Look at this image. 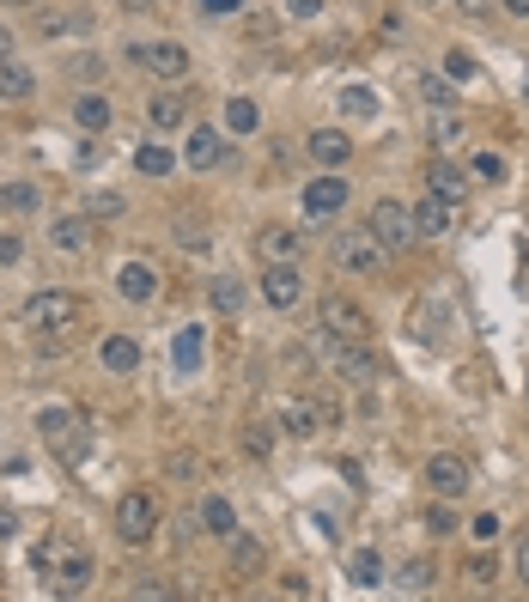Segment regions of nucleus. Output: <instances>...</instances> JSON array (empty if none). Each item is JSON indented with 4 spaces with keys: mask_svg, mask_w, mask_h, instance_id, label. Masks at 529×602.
<instances>
[{
    "mask_svg": "<svg viewBox=\"0 0 529 602\" xmlns=\"http://www.w3.org/2000/svg\"><path fill=\"white\" fill-rule=\"evenodd\" d=\"M463 578H469V584H493V578H499V566H493V554H475V560L463 566Z\"/></svg>",
    "mask_w": 529,
    "mask_h": 602,
    "instance_id": "37",
    "label": "nucleus"
},
{
    "mask_svg": "<svg viewBox=\"0 0 529 602\" xmlns=\"http://www.w3.org/2000/svg\"><path fill=\"white\" fill-rule=\"evenodd\" d=\"M444 73H450V80H475V55L450 49V55H444Z\"/></svg>",
    "mask_w": 529,
    "mask_h": 602,
    "instance_id": "39",
    "label": "nucleus"
},
{
    "mask_svg": "<svg viewBox=\"0 0 529 602\" xmlns=\"http://www.w3.org/2000/svg\"><path fill=\"white\" fill-rule=\"evenodd\" d=\"M450 225H457V207L438 201V195L426 189V201L414 207V232H420V238H450Z\"/></svg>",
    "mask_w": 529,
    "mask_h": 602,
    "instance_id": "18",
    "label": "nucleus"
},
{
    "mask_svg": "<svg viewBox=\"0 0 529 602\" xmlns=\"http://www.w3.org/2000/svg\"><path fill=\"white\" fill-rule=\"evenodd\" d=\"M384 244H377L371 232H335L329 238V262L341 268V274H359V280H377V274H384Z\"/></svg>",
    "mask_w": 529,
    "mask_h": 602,
    "instance_id": "3",
    "label": "nucleus"
},
{
    "mask_svg": "<svg viewBox=\"0 0 529 602\" xmlns=\"http://www.w3.org/2000/svg\"><path fill=\"white\" fill-rule=\"evenodd\" d=\"M457 7H463L469 19H487V7H493V0H457Z\"/></svg>",
    "mask_w": 529,
    "mask_h": 602,
    "instance_id": "48",
    "label": "nucleus"
},
{
    "mask_svg": "<svg viewBox=\"0 0 529 602\" xmlns=\"http://www.w3.org/2000/svg\"><path fill=\"white\" fill-rule=\"evenodd\" d=\"M37 432L61 450L67 463H86V444H92L86 432H92V426H86L80 414H73V408H61V402H55V408H43V414H37Z\"/></svg>",
    "mask_w": 529,
    "mask_h": 602,
    "instance_id": "5",
    "label": "nucleus"
},
{
    "mask_svg": "<svg viewBox=\"0 0 529 602\" xmlns=\"http://www.w3.org/2000/svg\"><path fill=\"white\" fill-rule=\"evenodd\" d=\"M469 536H475V542H493V536H499V517H493V511L469 517Z\"/></svg>",
    "mask_w": 529,
    "mask_h": 602,
    "instance_id": "41",
    "label": "nucleus"
},
{
    "mask_svg": "<svg viewBox=\"0 0 529 602\" xmlns=\"http://www.w3.org/2000/svg\"><path fill=\"white\" fill-rule=\"evenodd\" d=\"M207 298H213V311H219V317H238V311H244V280L219 274V280H207Z\"/></svg>",
    "mask_w": 529,
    "mask_h": 602,
    "instance_id": "27",
    "label": "nucleus"
},
{
    "mask_svg": "<svg viewBox=\"0 0 529 602\" xmlns=\"http://www.w3.org/2000/svg\"><path fill=\"white\" fill-rule=\"evenodd\" d=\"M73 122H80L86 134H104L110 128V98L104 92H80L73 98Z\"/></svg>",
    "mask_w": 529,
    "mask_h": 602,
    "instance_id": "24",
    "label": "nucleus"
},
{
    "mask_svg": "<svg viewBox=\"0 0 529 602\" xmlns=\"http://www.w3.org/2000/svg\"><path fill=\"white\" fill-rule=\"evenodd\" d=\"M92 584V560L86 554H61V566H55V590L61 596H80Z\"/></svg>",
    "mask_w": 529,
    "mask_h": 602,
    "instance_id": "25",
    "label": "nucleus"
},
{
    "mask_svg": "<svg viewBox=\"0 0 529 602\" xmlns=\"http://www.w3.org/2000/svg\"><path fill=\"white\" fill-rule=\"evenodd\" d=\"M104 365L128 378V371L140 365V341H134V335H110V341H104Z\"/></svg>",
    "mask_w": 529,
    "mask_h": 602,
    "instance_id": "30",
    "label": "nucleus"
},
{
    "mask_svg": "<svg viewBox=\"0 0 529 602\" xmlns=\"http://www.w3.org/2000/svg\"><path fill=\"white\" fill-rule=\"evenodd\" d=\"M177 244H183V250H207V238H201V225L177 219Z\"/></svg>",
    "mask_w": 529,
    "mask_h": 602,
    "instance_id": "42",
    "label": "nucleus"
},
{
    "mask_svg": "<svg viewBox=\"0 0 529 602\" xmlns=\"http://www.w3.org/2000/svg\"><path fill=\"white\" fill-rule=\"evenodd\" d=\"M201 335H207L201 323H189V329H177V365H183V371H189V365H201Z\"/></svg>",
    "mask_w": 529,
    "mask_h": 602,
    "instance_id": "35",
    "label": "nucleus"
},
{
    "mask_svg": "<svg viewBox=\"0 0 529 602\" xmlns=\"http://www.w3.org/2000/svg\"><path fill=\"white\" fill-rule=\"evenodd\" d=\"M426 530H438V536H450V530H457V523H450V511H444V505H432V511H426Z\"/></svg>",
    "mask_w": 529,
    "mask_h": 602,
    "instance_id": "45",
    "label": "nucleus"
},
{
    "mask_svg": "<svg viewBox=\"0 0 529 602\" xmlns=\"http://www.w3.org/2000/svg\"><path fill=\"white\" fill-rule=\"evenodd\" d=\"M201 7H207V13H238L244 0H201Z\"/></svg>",
    "mask_w": 529,
    "mask_h": 602,
    "instance_id": "49",
    "label": "nucleus"
},
{
    "mask_svg": "<svg viewBox=\"0 0 529 602\" xmlns=\"http://www.w3.org/2000/svg\"><path fill=\"white\" fill-rule=\"evenodd\" d=\"M329 420H335V408H329V402H311V396H292V402L280 408V432H286V438H298V444L317 438Z\"/></svg>",
    "mask_w": 529,
    "mask_h": 602,
    "instance_id": "11",
    "label": "nucleus"
},
{
    "mask_svg": "<svg viewBox=\"0 0 529 602\" xmlns=\"http://www.w3.org/2000/svg\"><path fill=\"white\" fill-rule=\"evenodd\" d=\"M317 323H323L317 335H335V341H371V335H377L371 317L353 305V298H341V292H329L323 305H317Z\"/></svg>",
    "mask_w": 529,
    "mask_h": 602,
    "instance_id": "7",
    "label": "nucleus"
},
{
    "mask_svg": "<svg viewBox=\"0 0 529 602\" xmlns=\"http://www.w3.org/2000/svg\"><path fill=\"white\" fill-rule=\"evenodd\" d=\"M426 189L438 195V201H450V207H457V201H469V171L463 165H450L444 153L426 165Z\"/></svg>",
    "mask_w": 529,
    "mask_h": 602,
    "instance_id": "14",
    "label": "nucleus"
},
{
    "mask_svg": "<svg viewBox=\"0 0 529 602\" xmlns=\"http://www.w3.org/2000/svg\"><path fill=\"white\" fill-rule=\"evenodd\" d=\"M323 359H329V371H335L341 384H359V390H371L377 378H384V365H377L371 341H335V335H323Z\"/></svg>",
    "mask_w": 529,
    "mask_h": 602,
    "instance_id": "2",
    "label": "nucleus"
},
{
    "mask_svg": "<svg viewBox=\"0 0 529 602\" xmlns=\"http://www.w3.org/2000/svg\"><path fill=\"white\" fill-rule=\"evenodd\" d=\"M426 104H432V110H438V104H457V92H450L444 80H426Z\"/></svg>",
    "mask_w": 529,
    "mask_h": 602,
    "instance_id": "44",
    "label": "nucleus"
},
{
    "mask_svg": "<svg viewBox=\"0 0 529 602\" xmlns=\"http://www.w3.org/2000/svg\"><path fill=\"white\" fill-rule=\"evenodd\" d=\"M49 244H55L61 256H80V250L92 244V213H67V219H55V225H49Z\"/></svg>",
    "mask_w": 529,
    "mask_h": 602,
    "instance_id": "19",
    "label": "nucleus"
},
{
    "mask_svg": "<svg viewBox=\"0 0 529 602\" xmlns=\"http://www.w3.org/2000/svg\"><path fill=\"white\" fill-rule=\"evenodd\" d=\"M134 61H140L146 73H159V80H183V73H189V49L171 43V37H146V43H134Z\"/></svg>",
    "mask_w": 529,
    "mask_h": 602,
    "instance_id": "10",
    "label": "nucleus"
},
{
    "mask_svg": "<svg viewBox=\"0 0 529 602\" xmlns=\"http://www.w3.org/2000/svg\"><path fill=\"white\" fill-rule=\"evenodd\" d=\"M341 110H347L353 122H371V116H377V92H371V86H347V92H341Z\"/></svg>",
    "mask_w": 529,
    "mask_h": 602,
    "instance_id": "34",
    "label": "nucleus"
},
{
    "mask_svg": "<svg viewBox=\"0 0 529 602\" xmlns=\"http://www.w3.org/2000/svg\"><path fill=\"white\" fill-rule=\"evenodd\" d=\"M262 305L268 311H298L305 305V274H298V262H268L262 268Z\"/></svg>",
    "mask_w": 529,
    "mask_h": 602,
    "instance_id": "8",
    "label": "nucleus"
},
{
    "mask_svg": "<svg viewBox=\"0 0 529 602\" xmlns=\"http://www.w3.org/2000/svg\"><path fill=\"white\" fill-rule=\"evenodd\" d=\"M225 542H232V572H244V578H256V572L268 566V548H262L256 536H238V530H232V536H225Z\"/></svg>",
    "mask_w": 529,
    "mask_h": 602,
    "instance_id": "26",
    "label": "nucleus"
},
{
    "mask_svg": "<svg viewBox=\"0 0 529 602\" xmlns=\"http://www.w3.org/2000/svg\"><path fill=\"white\" fill-rule=\"evenodd\" d=\"M469 177H481V183H505L511 177V165H505V153H493V146H481V153H469V165H463Z\"/></svg>",
    "mask_w": 529,
    "mask_h": 602,
    "instance_id": "29",
    "label": "nucleus"
},
{
    "mask_svg": "<svg viewBox=\"0 0 529 602\" xmlns=\"http://www.w3.org/2000/svg\"><path fill=\"white\" fill-rule=\"evenodd\" d=\"M116 292L128 298V305H153L159 298V268L153 262H122L116 268Z\"/></svg>",
    "mask_w": 529,
    "mask_h": 602,
    "instance_id": "13",
    "label": "nucleus"
},
{
    "mask_svg": "<svg viewBox=\"0 0 529 602\" xmlns=\"http://www.w3.org/2000/svg\"><path fill=\"white\" fill-rule=\"evenodd\" d=\"M195 517H201V530H207V536H219V542L238 530V511H232V499H219V493H207Z\"/></svg>",
    "mask_w": 529,
    "mask_h": 602,
    "instance_id": "21",
    "label": "nucleus"
},
{
    "mask_svg": "<svg viewBox=\"0 0 529 602\" xmlns=\"http://www.w3.org/2000/svg\"><path fill=\"white\" fill-rule=\"evenodd\" d=\"M426 134H432V146H438V153L463 146V116H457V104H438V110H432V122H426Z\"/></svg>",
    "mask_w": 529,
    "mask_h": 602,
    "instance_id": "22",
    "label": "nucleus"
},
{
    "mask_svg": "<svg viewBox=\"0 0 529 602\" xmlns=\"http://www.w3.org/2000/svg\"><path fill=\"white\" fill-rule=\"evenodd\" d=\"M426 487H432V499H463L469 487H475V469L463 463V457H450V450H438V457H426Z\"/></svg>",
    "mask_w": 529,
    "mask_h": 602,
    "instance_id": "9",
    "label": "nucleus"
},
{
    "mask_svg": "<svg viewBox=\"0 0 529 602\" xmlns=\"http://www.w3.org/2000/svg\"><path fill=\"white\" fill-rule=\"evenodd\" d=\"M19 256H25V244H19V238H13V232H0V268H13V262H19Z\"/></svg>",
    "mask_w": 529,
    "mask_h": 602,
    "instance_id": "43",
    "label": "nucleus"
},
{
    "mask_svg": "<svg viewBox=\"0 0 529 602\" xmlns=\"http://www.w3.org/2000/svg\"><path fill=\"white\" fill-rule=\"evenodd\" d=\"M347 578L359 590H377V584H384V554H377V548H353L347 554Z\"/></svg>",
    "mask_w": 529,
    "mask_h": 602,
    "instance_id": "23",
    "label": "nucleus"
},
{
    "mask_svg": "<svg viewBox=\"0 0 529 602\" xmlns=\"http://www.w3.org/2000/svg\"><path fill=\"white\" fill-rule=\"evenodd\" d=\"M523 408H529V384H523Z\"/></svg>",
    "mask_w": 529,
    "mask_h": 602,
    "instance_id": "55",
    "label": "nucleus"
},
{
    "mask_svg": "<svg viewBox=\"0 0 529 602\" xmlns=\"http://www.w3.org/2000/svg\"><path fill=\"white\" fill-rule=\"evenodd\" d=\"M128 7H153V0H128Z\"/></svg>",
    "mask_w": 529,
    "mask_h": 602,
    "instance_id": "54",
    "label": "nucleus"
},
{
    "mask_svg": "<svg viewBox=\"0 0 529 602\" xmlns=\"http://www.w3.org/2000/svg\"><path fill=\"white\" fill-rule=\"evenodd\" d=\"M0 207H7V213H37L43 195H37V183H7V189H0Z\"/></svg>",
    "mask_w": 529,
    "mask_h": 602,
    "instance_id": "33",
    "label": "nucleus"
},
{
    "mask_svg": "<svg viewBox=\"0 0 529 602\" xmlns=\"http://www.w3.org/2000/svg\"><path fill=\"white\" fill-rule=\"evenodd\" d=\"M13 55V31H0V61H7Z\"/></svg>",
    "mask_w": 529,
    "mask_h": 602,
    "instance_id": "51",
    "label": "nucleus"
},
{
    "mask_svg": "<svg viewBox=\"0 0 529 602\" xmlns=\"http://www.w3.org/2000/svg\"><path fill=\"white\" fill-rule=\"evenodd\" d=\"M298 250H305V238H298L292 225H262L256 232V256L262 262H298Z\"/></svg>",
    "mask_w": 529,
    "mask_h": 602,
    "instance_id": "17",
    "label": "nucleus"
},
{
    "mask_svg": "<svg viewBox=\"0 0 529 602\" xmlns=\"http://www.w3.org/2000/svg\"><path fill=\"white\" fill-rule=\"evenodd\" d=\"M517 578H523V590H529V536L517 542Z\"/></svg>",
    "mask_w": 529,
    "mask_h": 602,
    "instance_id": "47",
    "label": "nucleus"
},
{
    "mask_svg": "<svg viewBox=\"0 0 529 602\" xmlns=\"http://www.w3.org/2000/svg\"><path fill=\"white\" fill-rule=\"evenodd\" d=\"M86 213H92V219H110V213H122V195H98V189H92V195H86Z\"/></svg>",
    "mask_w": 529,
    "mask_h": 602,
    "instance_id": "40",
    "label": "nucleus"
},
{
    "mask_svg": "<svg viewBox=\"0 0 529 602\" xmlns=\"http://www.w3.org/2000/svg\"><path fill=\"white\" fill-rule=\"evenodd\" d=\"M116 536L128 542V548H146V542H153L159 536V505H153V493H122L116 499Z\"/></svg>",
    "mask_w": 529,
    "mask_h": 602,
    "instance_id": "6",
    "label": "nucleus"
},
{
    "mask_svg": "<svg viewBox=\"0 0 529 602\" xmlns=\"http://www.w3.org/2000/svg\"><path fill=\"white\" fill-rule=\"evenodd\" d=\"M7 7H37V0H7Z\"/></svg>",
    "mask_w": 529,
    "mask_h": 602,
    "instance_id": "53",
    "label": "nucleus"
},
{
    "mask_svg": "<svg viewBox=\"0 0 529 602\" xmlns=\"http://www.w3.org/2000/svg\"><path fill=\"white\" fill-rule=\"evenodd\" d=\"M183 116H189L183 92H159L153 104H146V122H153V128H183Z\"/></svg>",
    "mask_w": 529,
    "mask_h": 602,
    "instance_id": "28",
    "label": "nucleus"
},
{
    "mask_svg": "<svg viewBox=\"0 0 529 602\" xmlns=\"http://www.w3.org/2000/svg\"><path fill=\"white\" fill-rule=\"evenodd\" d=\"M31 92H37V73L7 55V61H0V104H25Z\"/></svg>",
    "mask_w": 529,
    "mask_h": 602,
    "instance_id": "20",
    "label": "nucleus"
},
{
    "mask_svg": "<svg viewBox=\"0 0 529 602\" xmlns=\"http://www.w3.org/2000/svg\"><path fill=\"white\" fill-rule=\"evenodd\" d=\"M414 7H444V0H414Z\"/></svg>",
    "mask_w": 529,
    "mask_h": 602,
    "instance_id": "52",
    "label": "nucleus"
},
{
    "mask_svg": "<svg viewBox=\"0 0 529 602\" xmlns=\"http://www.w3.org/2000/svg\"><path fill=\"white\" fill-rule=\"evenodd\" d=\"M219 159H225V134H219V128H195V134L183 140V165H189V171H213Z\"/></svg>",
    "mask_w": 529,
    "mask_h": 602,
    "instance_id": "16",
    "label": "nucleus"
},
{
    "mask_svg": "<svg viewBox=\"0 0 529 602\" xmlns=\"http://www.w3.org/2000/svg\"><path fill=\"white\" fill-rule=\"evenodd\" d=\"M244 450H250L256 463H268V457H274V432H268V426H244Z\"/></svg>",
    "mask_w": 529,
    "mask_h": 602,
    "instance_id": "36",
    "label": "nucleus"
},
{
    "mask_svg": "<svg viewBox=\"0 0 529 602\" xmlns=\"http://www.w3.org/2000/svg\"><path fill=\"white\" fill-rule=\"evenodd\" d=\"M499 7H505L511 19H529V0H499Z\"/></svg>",
    "mask_w": 529,
    "mask_h": 602,
    "instance_id": "50",
    "label": "nucleus"
},
{
    "mask_svg": "<svg viewBox=\"0 0 529 602\" xmlns=\"http://www.w3.org/2000/svg\"><path fill=\"white\" fill-rule=\"evenodd\" d=\"M347 195H353V183H347L341 171H323V177H311V183H305V207H311V219L341 213V207H347Z\"/></svg>",
    "mask_w": 529,
    "mask_h": 602,
    "instance_id": "12",
    "label": "nucleus"
},
{
    "mask_svg": "<svg viewBox=\"0 0 529 602\" xmlns=\"http://www.w3.org/2000/svg\"><path fill=\"white\" fill-rule=\"evenodd\" d=\"M19 323L31 329V335H67L73 323H80V298L73 292H31L25 298V311H19Z\"/></svg>",
    "mask_w": 529,
    "mask_h": 602,
    "instance_id": "1",
    "label": "nucleus"
},
{
    "mask_svg": "<svg viewBox=\"0 0 529 602\" xmlns=\"http://www.w3.org/2000/svg\"><path fill=\"white\" fill-rule=\"evenodd\" d=\"M134 171H146V177H171V171H177V159L165 153L159 140H146V146H134Z\"/></svg>",
    "mask_w": 529,
    "mask_h": 602,
    "instance_id": "31",
    "label": "nucleus"
},
{
    "mask_svg": "<svg viewBox=\"0 0 529 602\" xmlns=\"http://www.w3.org/2000/svg\"><path fill=\"white\" fill-rule=\"evenodd\" d=\"M432 584V560H408L402 566V590H426Z\"/></svg>",
    "mask_w": 529,
    "mask_h": 602,
    "instance_id": "38",
    "label": "nucleus"
},
{
    "mask_svg": "<svg viewBox=\"0 0 529 602\" xmlns=\"http://www.w3.org/2000/svg\"><path fill=\"white\" fill-rule=\"evenodd\" d=\"M225 128H232V134H256V128H262L256 98H232V104H225Z\"/></svg>",
    "mask_w": 529,
    "mask_h": 602,
    "instance_id": "32",
    "label": "nucleus"
},
{
    "mask_svg": "<svg viewBox=\"0 0 529 602\" xmlns=\"http://www.w3.org/2000/svg\"><path fill=\"white\" fill-rule=\"evenodd\" d=\"M286 13H292V19H317L323 0H286Z\"/></svg>",
    "mask_w": 529,
    "mask_h": 602,
    "instance_id": "46",
    "label": "nucleus"
},
{
    "mask_svg": "<svg viewBox=\"0 0 529 602\" xmlns=\"http://www.w3.org/2000/svg\"><path fill=\"white\" fill-rule=\"evenodd\" d=\"M305 153H311L323 171H341V165L353 159V140H347V128H317V134L305 140Z\"/></svg>",
    "mask_w": 529,
    "mask_h": 602,
    "instance_id": "15",
    "label": "nucleus"
},
{
    "mask_svg": "<svg viewBox=\"0 0 529 602\" xmlns=\"http://www.w3.org/2000/svg\"><path fill=\"white\" fill-rule=\"evenodd\" d=\"M365 232H371L377 244H384L390 256H396V250H408V244L420 238V232H414V207H402V201H390V195H384V201H371Z\"/></svg>",
    "mask_w": 529,
    "mask_h": 602,
    "instance_id": "4",
    "label": "nucleus"
}]
</instances>
